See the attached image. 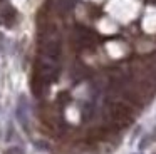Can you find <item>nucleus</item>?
<instances>
[{
	"instance_id": "nucleus-1",
	"label": "nucleus",
	"mask_w": 156,
	"mask_h": 154,
	"mask_svg": "<svg viewBox=\"0 0 156 154\" xmlns=\"http://www.w3.org/2000/svg\"><path fill=\"white\" fill-rule=\"evenodd\" d=\"M17 117H19V121H20V122L24 124V127L29 124V119H27V100H25L24 97H20V100H19Z\"/></svg>"
},
{
	"instance_id": "nucleus-2",
	"label": "nucleus",
	"mask_w": 156,
	"mask_h": 154,
	"mask_svg": "<svg viewBox=\"0 0 156 154\" xmlns=\"http://www.w3.org/2000/svg\"><path fill=\"white\" fill-rule=\"evenodd\" d=\"M14 19H15V10L14 9L4 10V20H5L7 25H12V23H14Z\"/></svg>"
},
{
	"instance_id": "nucleus-3",
	"label": "nucleus",
	"mask_w": 156,
	"mask_h": 154,
	"mask_svg": "<svg viewBox=\"0 0 156 154\" xmlns=\"http://www.w3.org/2000/svg\"><path fill=\"white\" fill-rule=\"evenodd\" d=\"M4 154H25V152L20 149V147H9Z\"/></svg>"
},
{
	"instance_id": "nucleus-4",
	"label": "nucleus",
	"mask_w": 156,
	"mask_h": 154,
	"mask_svg": "<svg viewBox=\"0 0 156 154\" xmlns=\"http://www.w3.org/2000/svg\"><path fill=\"white\" fill-rule=\"evenodd\" d=\"M0 2H2V0H0Z\"/></svg>"
}]
</instances>
